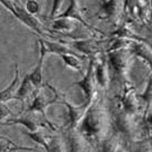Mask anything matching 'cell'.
I'll return each instance as SVG.
<instances>
[{"mask_svg":"<svg viewBox=\"0 0 152 152\" xmlns=\"http://www.w3.org/2000/svg\"><path fill=\"white\" fill-rule=\"evenodd\" d=\"M52 29L59 33H72L75 29V20L69 18H55L52 20Z\"/></svg>","mask_w":152,"mask_h":152,"instance_id":"20","label":"cell"},{"mask_svg":"<svg viewBox=\"0 0 152 152\" xmlns=\"http://www.w3.org/2000/svg\"><path fill=\"white\" fill-rule=\"evenodd\" d=\"M58 101H59V95H58L56 90L54 91V93L52 95H48L47 93H45V91L42 87H39L35 92L31 102L29 103L27 112L42 114V116L44 119L47 120V118H46V109L49 105L54 104Z\"/></svg>","mask_w":152,"mask_h":152,"instance_id":"6","label":"cell"},{"mask_svg":"<svg viewBox=\"0 0 152 152\" xmlns=\"http://www.w3.org/2000/svg\"><path fill=\"white\" fill-rule=\"evenodd\" d=\"M101 1H102V0H101Z\"/></svg>","mask_w":152,"mask_h":152,"instance_id":"28","label":"cell"},{"mask_svg":"<svg viewBox=\"0 0 152 152\" xmlns=\"http://www.w3.org/2000/svg\"><path fill=\"white\" fill-rule=\"evenodd\" d=\"M129 49L133 57H137L142 59L143 62L150 67L152 72V49L144 42L140 40H133L129 45Z\"/></svg>","mask_w":152,"mask_h":152,"instance_id":"14","label":"cell"},{"mask_svg":"<svg viewBox=\"0 0 152 152\" xmlns=\"http://www.w3.org/2000/svg\"><path fill=\"white\" fill-rule=\"evenodd\" d=\"M59 102L66 107V111H67L65 128L77 129V126L80 125L81 121L83 120L84 115H85L86 110L88 107V104H86V103L83 102L80 105H74L65 100H59Z\"/></svg>","mask_w":152,"mask_h":152,"instance_id":"8","label":"cell"},{"mask_svg":"<svg viewBox=\"0 0 152 152\" xmlns=\"http://www.w3.org/2000/svg\"><path fill=\"white\" fill-rule=\"evenodd\" d=\"M38 46H39V57L38 61L35 65V68L31 73H29L30 80L34 83V85L36 86V88H39L43 86V67L44 62H45V57L48 54L46 45L44 43L43 37H38Z\"/></svg>","mask_w":152,"mask_h":152,"instance_id":"9","label":"cell"},{"mask_svg":"<svg viewBox=\"0 0 152 152\" xmlns=\"http://www.w3.org/2000/svg\"><path fill=\"white\" fill-rule=\"evenodd\" d=\"M44 43L46 45L48 54H55V55H62V54H66V53H77L72 50L69 45L63 43V42H54V40H49L44 38Z\"/></svg>","mask_w":152,"mask_h":152,"instance_id":"17","label":"cell"},{"mask_svg":"<svg viewBox=\"0 0 152 152\" xmlns=\"http://www.w3.org/2000/svg\"><path fill=\"white\" fill-rule=\"evenodd\" d=\"M0 1H1V5L9 11L15 18L18 19L21 24L25 25L26 27H28L30 30H33L34 33H36L38 36L44 37L45 33H44L43 26L38 21L36 16H33V15L29 14L28 11L25 9L24 6L12 2L10 0H0Z\"/></svg>","mask_w":152,"mask_h":152,"instance_id":"3","label":"cell"},{"mask_svg":"<svg viewBox=\"0 0 152 152\" xmlns=\"http://www.w3.org/2000/svg\"><path fill=\"white\" fill-rule=\"evenodd\" d=\"M28 114L26 115H21L19 118H14V119L8 120L7 122H1L2 125H14V124H19L23 125L26 128V130L28 131H38L42 129L46 128V124H48L49 126H52V123H48L47 121H38L36 118L31 116L29 112H27Z\"/></svg>","mask_w":152,"mask_h":152,"instance_id":"10","label":"cell"},{"mask_svg":"<svg viewBox=\"0 0 152 152\" xmlns=\"http://www.w3.org/2000/svg\"><path fill=\"white\" fill-rule=\"evenodd\" d=\"M141 128L147 137H150L152 134V107L142 115Z\"/></svg>","mask_w":152,"mask_h":152,"instance_id":"22","label":"cell"},{"mask_svg":"<svg viewBox=\"0 0 152 152\" xmlns=\"http://www.w3.org/2000/svg\"><path fill=\"white\" fill-rule=\"evenodd\" d=\"M56 18H69V19H73V20H75L77 23H81L84 27H86L87 29H91V30H95V31H97V29L94 28V27H92L87 21L85 20L84 18V16L82 14V10L80 8V6H78V2H77V0H68V6H67V8L63 12L57 15ZM55 19V18H54Z\"/></svg>","mask_w":152,"mask_h":152,"instance_id":"12","label":"cell"},{"mask_svg":"<svg viewBox=\"0 0 152 152\" xmlns=\"http://www.w3.org/2000/svg\"><path fill=\"white\" fill-rule=\"evenodd\" d=\"M131 57L133 56L129 47L109 49L106 52V58H107L110 74H111V82L123 86L128 83L126 75L129 72Z\"/></svg>","mask_w":152,"mask_h":152,"instance_id":"2","label":"cell"},{"mask_svg":"<svg viewBox=\"0 0 152 152\" xmlns=\"http://www.w3.org/2000/svg\"><path fill=\"white\" fill-rule=\"evenodd\" d=\"M73 49H75L77 53L82 55H85L88 58L90 57L97 56L101 53L100 50V43L96 39H80V40H74L69 43Z\"/></svg>","mask_w":152,"mask_h":152,"instance_id":"13","label":"cell"},{"mask_svg":"<svg viewBox=\"0 0 152 152\" xmlns=\"http://www.w3.org/2000/svg\"><path fill=\"white\" fill-rule=\"evenodd\" d=\"M20 75H19V68L18 65L15 64V75L12 81L9 83V85L6 87L5 90H2L0 92V102L7 104L9 101L16 100V93L18 91V87L20 85Z\"/></svg>","mask_w":152,"mask_h":152,"instance_id":"15","label":"cell"},{"mask_svg":"<svg viewBox=\"0 0 152 152\" xmlns=\"http://www.w3.org/2000/svg\"><path fill=\"white\" fill-rule=\"evenodd\" d=\"M138 96H139V99H140V101H141L143 103V105H144L143 114L147 113L148 111L152 107V74L149 76V78H148L145 88H144L142 93L139 94Z\"/></svg>","mask_w":152,"mask_h":152,"instance_id":"21","label":"cell"},{"mask_svg":"<svg viewBox=\"0 0 152 152\" xmlns=\"http://www.w3.org/2000/svg\"><path fill=\"white\" fill-rule=\"evenodd\" d=\"M37 91L36 86L34 85V83L30 80L29 74H26L23 78V81L20 82V85L18 87V91L16 93V100L21 101V102H26L29 97H31L33 94Z\"/></svg>","mask_w":152,"mask_h":152,"instance_id":"16","label":"cell"},{"mask_svg":"<svg viewBox=\"0 0 152 152\" xmlns=\"http://www.w3.org/2000/svg\"><path fill=\"white\" fill-rule=\"evenodd\" d=\"M65 0H53L52 1V8H50V12L48 15V18L53 20L54 18H56L57 15L59 14V9L62 7L63 2Z\"/></svg>","mask_w":152,"mask_h":152,"instance_id":"24","label":"cell"},{"mask_svg":"<svg viewBox=\"0 0 152 152\" xmlns=\"http://www.w3.org/2000/svg\"><path fill=\"white\" fill-rule=\"evenodd\" d=\"M118 107L129 115L137 116L140 113V99L132 84L126 83L118 97Z\"/></svg>","mask_w":152,"mask_h":152,"instance_id":"5","label":"cell"},{"mask_svg":"<svg viewBox=\"0 0 152 152\" xmlns=\"http://www.w3.org/2000/svg\"><path fill=\"white\" fill-rule=\"evenodd\" d=\"M24 135H27L29 139H31L34 142L44 148L45 151L49 150V138L50 135H46L42 130H38V131H23Z\"/></svg>","mask_w":152,"mask_h":152,"instance_id":"19","label":"cell"},{"mask_svg":"<svg viewBox=\"0 0 152 152\" xmlns=\"http://www.w3.org/2000/svg\"><path fill=\"white\" fill-rule=\"evenodd\" d=\"M10 1H12V2H16V4H19V5H23L21 0H10Z\"/></svg>","mask_w":152,"mask_h":152,"instance_id":"27","label":"cell"},{"mask_svg":"<svg viewBox=\"0 0 152 152\" xmlns=\"http://www.w3.org/2000/svg\"><path fill=\"white\" fill-rule=\"evenodd\" d=\"M120 0H102L96 17L105 23H112L119 16Z\"/></svg>","mask_w":152,"mask_h":152,"instance_id":"11","label":"cell"},{"mask_svg":"<svg viewBox=\"0 0 152 152\" xmlns=\"http://www.w3.org/2000/svg\"><path fill=\"white\" fill-rule=\"evenodd\" d=\"M94 57H90V62L87 65L85 74L80 81L74 82L72 86H77L83 93V102L90 105L97 95V84L94 75Z\"/></svg>","mask_w":152,"mask_h":152,"instance_id":"4","label":"cell"},{"mask_svg":"<svg viewBox=\"0 0 152 152\" xmlns=\"http://www.w3.org/2000/svg\"><path fill=\"white\" fill-rule=\"evenodd\" d=\"M59 57L62 58L63 63L65 64V66L71 68L73 71L78 72L81 73L82 72V56L78 55V53H66V54H62L59 55Z\"/></svg>","mask_w":152,"mask_h":152,"instance_id":"18","label":"cell"},{"mask_svg":"<svg viewBox=\"0 0 152 152\" xmlns=\"http://www.w3.org/2000/svg\"><path fill=\"white\" fill-rule=\"evenodd\" d=\"M24 7L25 9L33 16H37L42 10L40 5L37 0H24Z\"/></svg>","mask_w":152,"mask_h":152,"instance_id":"23","label":"cell"},{"mask_svg":"<svg viewBox=\"0 0 152 152\" xmlns=\"http://www.w3.org/2000/svg\"><path fill=\"white\" fill-rule=\"evenodd\" d=\"M140 2H142L144 6H149L150 7V0H139Z\"/></svg>","mask_w":152,"mask_h":152,"instance_id":"25","label":"cell"},{"mask_svg":"<svg viewBox=\"0 0 152 152\" xmlns=\"http://www.w3.org/2000/svg\"><path fill=\"white\" fill-rule=\"evenodd\" d=\"M94 75L97 87H100L103 91H106L111 84V74H110L106 53L99 54L97 56L94 57Z\"/></svg>","mask_w":152,"mask_h":152,"instance_id":"7","label":"cell"},{"mask_svg":"<svg viewBox=\"0 0 152 152\" xmlns=\"http://www.w3.org/2000/svg\"><path fill=\"white\" fill-rule=\"evenodd\" d=\"M148 142H149V145L152 148V134L150 137H148Z\"/></svg>","mask_w":152,"mask_h":152,"instance_id":"26","label":"cell"},{"mask_svg":"<svg viewBox=\"0 0 152 152\" xmlns=\"http://www.w3.org/2000/svg\"><path fill=\"white\" fill-rule=\"evenodd\" d=\"M107 123H111V119L107 116L104 101L97 93L94 101L88 105L84 118L77 126V130L86 140V142L92 145L100 147L102 140L107 135L105 131Z\"/></svg>","mask_w":152,"mask_h":152,"instance_id":"1","label":"cell"}]
</instances>
